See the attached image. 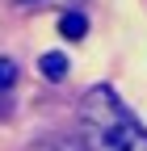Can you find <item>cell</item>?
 Segmentation results:
<instances>
[{"label": "cell", "mask_w": 147, "mask_h": 151, "mask_svg": "<svg viewBox=\"0 0 147 151\" xmlns=\"http://www.w3.org/2000/svg\"><path fill=\"white\" fill-rule=\"evenodd\" d=\"M80 122L93 151H147V130L109 84H97L80 97Z\"/></svg>", "instance_id": "6da1fadb"}, {"label": "cell", "mask_w": 147, "mask_h": 151, "mask_svg": "<svg viewBox=\"0 0 147 151\" xmlns=\"http://www.w3.org/2000/svg\"><path fill=\"white\" fill-rule=\"evenodd\" d=\"M38 71L46 76L50 84H59L63 76H67V55H63V50H46L42 59H38Z\"/></svg>", "instance_id": "7a4b0ae2"}, {"label": "cell", "mask_w": 147, "mask_h": 151, "mask_svg": "<svg viewBox=\"0 0 147 151\" xmlns=\"http://www.w3.org/2000/svg\"><path fill=\"white\" fill-rule=\"evenodd\" d=\"M59 34H63V38H71V42H80V38L88 34V17H84L80 9L63 13V17H59Z\"/></svg>", "instance_id": "3957f363"}, {"label": "cell", "mask_w": 147, "mask_h": 151, "mask_svg": "<svg viewBox=\"0 0 147 151\" xmlns=\"http://www.w3.org/2000/svg\"><path fill=\"white\" fill-rule=\"evenodd\" d=\"M17 4H25V9H63V13H71V9H76L80 4V0H17Z\"/></svg>", "instance_id": "277c9868"}, {"label": "cell", "mask_w": 147, "mask_h": 151, "mask_svg": "<svg viewBox=\"0 0 147 151\" xmlns=\"http://www.w3.org/2000/svg\"><path fill=\"white\" fill-rule=\"evenodd\" d=\"M13 84H17V63L13 59H0V92L13 88Z\"/></svg>", "instance_id": "5b68a950"}, {"label": "cell", "mask_w": 147, "mask_h": 151, "mask_svg": "<svg viewBox=\"0 0 147 151\" xmlns=\"http://www.w3.org/2000/svg\"><path fill=\"white\" fill-rule=\"evenodd\" d=\"M55 151H80V147H76V143H67V139H63L59 147H55Z\"/></svg>", "instance_id": "8992f818"}]
</instances>
